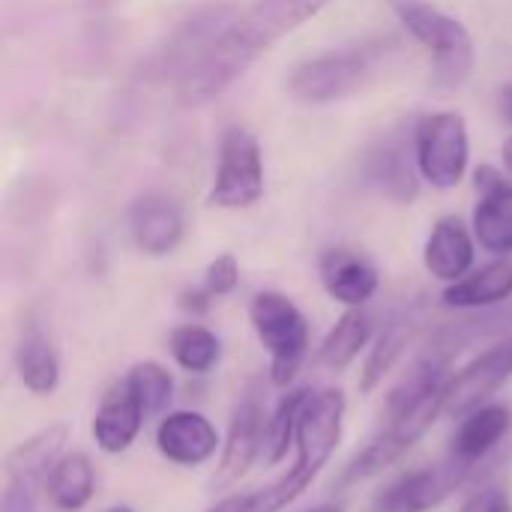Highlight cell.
Listing matches in <instances>:
<instances>
[{
  "mask_svg": "<svg viewBox=\"0 0 512 512\" xmlns=\"http://www.w3.org/2000/svg\"><path fill=\"white\" fill-rule=\"evenodd\" d=\"M93 489H96V474L90 459L84 453H66L48 471L42 492L54 510L78 512L93 501Z\"/></svg>",
  "mask_w": 512,
  "mask_h": 512,
  "instance_id": "obj_22",
  "label": "cell"
},
{
  "mask_svg": "<svg viewBox=\"0 0 512 512\" xmlns=\"http://www.w3.org/2000/svg\"><path fill=\"white\" fill-rule=\"evenodd\" d=\"M105 512H135L132 507H126V504H117V507H108Z\"/></svg>",
  "mask_w": 512,
  "mask_h": 512,
  "instance_id": "obj_35",
  "label": "cell"
},
{
  "mask_svg": "<svg viewBox=\"0 0 512 512\" xmlns=\"http://www.w3.org/2000/svg\"><path fill=\"white\" fill-rule=\"evenodd\" d=\"M66 426H48L36 435L15 444L6 456V495L3 512H30L36 492L45 489L48 471L63 456L66 444Z\"/></svg>",
  "mask_w": 512,
  "mask_h": 512,
  "instance_id": "obj_10",
  "label": "cell"
},
{
  "mask_svg": "<svg viewBox=\"0 0 512 512\" xmlns=\"http://www.w3.org/2000/svg\"><path fill=\"white\" fill-rule=\"evenodd\" d=\"M345 393L336 387H321L309 390L300 420H297V435H294V465L273 480L264 489L234 495V512H282L288 510L297 498H303L318 474L327 468L333 459L342 429H345Z\"/></svg>",
  "mask_w": 512,
  "mask_h": 512,
  "instance_id": "obj_2",
  "label": "cell"
},
{
  "mask_svg": "<svg viewBox=\"0 0 512 512\" xmlns=\"http://www.w3.org/2000/svg\"><path fill=\"white\" fill-rule=\"evenodd\" d=\"M408 33L435 54V78L444 87H459L474 69V39L468 27L438 9L432 0H390Z\"/></svg>",
  "mask_w": 512,
  "mask_h": 512,
  "instance_id": "obj_5",
  "label": "cell"
},
{
  "mask_svg": "<svg viewBox=\"0 0 512 512\" xmlns=\"http://www.w3.org/2000/svg\"><path fill=\"white\" fill-rule=\"evenodd\" d=\"M168 351L174 363L189 375H207L222 357V342L213 330L201 324H180L168 336Z\"/></svg>",
  "mask_w": 512,
  "mask_h": 512,
  "instance_id": "obj_24",
  "label": "cell"
},
{
  "mask_svg": "<svg viewBox=\"0 0 512 512\" xmlns=\"http://www.w3.org/2000/svg\"><path fill=\"white\" fill-rule=\"evenodd\" d=\"M249 321L261 348L270 357V384L288 390L309 354L306 315L291 297L279 291H261L249 303Z\"/></svg>",
  "mask_w": 512,
  "mask_h": 512,
  "instance_id": "obj_4",
  "label": "cell"
},
{
  "mask_svg": "<svg viewBox=\"0 0 512 512\" xmlns=\"http://www.w3.org/2000/svg\"><path fill=\"white\" fill-rule=\"evenodd\" d=\"M327 3L330 0H255L189 57L177 84L180 102L198 108L219 99L261 54L315 18Z\"/></svg>",
  "mask_w": 512,
  "mask_h": 512,
  "instance_id": "obj_1",
  "label": "cell"
},
{
  "mask_svg": "<svg viewBox=\"0 0 512 512\" xmlns=\"http://www.w3.org/2000/svg\"><path fill=\"white\" fill-rule=\"evenodd\" d=\"M264 432H267V411H264V390L261 384H249L231 414V426L222 444V456L216 465V474L210 480L213 489H231L237 486L249 468L264 456Z\"/></svg>",
  "mask_w": 512,
  "mask_h": 512,
  "instance_id": "obj_9",
  "label": "cell"
},
{
  "mask_svg": "<svg viewBox=\"0 0 512 512\" xmlns=\"http://www.w3.org/2000/svg\"><path fill=\"white\" fill-rule=\"evenodd\" d=\"M183 231V213L165 195H141L129 207V234L144 255L162 258L174 252L183 240Z\"/></svg>",
  "mask_w": 512,
  "mask_h": 512,
  "instance_id": "obj_16",
  "label": "cell"
},
{
  "mask_svg": "<svg viewBox=\"0 0 512 512\" xmlns=\"http://www.w3.org/2000/svg\"><path fill=\"white\" fill-rule=\"evenodd\" d=\"M512 297V252L498 255L480 270L444 288V306L450 309H492Z\"/></svg>",
  "mask_w": 512,
  "mask_h": 512,
  "instance_id": "obj_20",
  "label": "cell"
},
{
  "mask_svg": "<svg viewBox=\"0 0 512 512\" xmlns=\"http://www.w3.org/2000/svg\"><path fill=\"white\" fill-rule=\"evenodd\" d=\"M309 390H288L279 396V402L270 408L267 414V432H264V465H279L288 459V450L294 447V435H297V420L303 411Z\"/></svg>",
  "mask_w": 512,
  "mask_h": 512,
  "instance_id": "obj_25",
  "label": "cell"
},
{
  "mask_svg": "<svg viewBox=\"0 0 512 512\" xmlns=\"http://www.w3.org/2000/svg\"><path fill=\"white\" fill-rule=\"evenodd\" d=\"M512 429V411L504 402H489L471 414L462 417L453 441H450V456L480 468L510 435Z\"/></svg>",
  "mask_w": 512,
  "mask_h": 512,
  "instance_id": "obj_18",
  "label": "cell"
},
{
  "mask_svg": "<svg viewBox=\"0 0 512 512\" xmlns=\"http://www.w3.org/2000/svg\"><path fill=\"white\" fill-rule=\"evenodd\" d=\"M156 450L171 465L201 468L222 453V438L201 411H171L156 426Z\"/></svg>",
  "mask_w": 512,
  "mask_h": 512,
  "instance_id": "obj_12",
  "label": "cell"
},
{
  "mask_svg": "<svg viewBox=\"0 0 512 512\" xmlns=\"http://www.w3.org/2000/svg\"><path fill=\"white\" fill-rule=\"evenodd\" d=\"M210 303H213V297L207 294L204 285H201V288H189V291L180 294V309H186V312H192V315L210 312Z\"/></svg>",
  "mask_w": 512,
  "mask_h": 512,
  "instance_id": "obj_30",
  "label": "cell"
},
{
  "mask_svg": "<svg viewBox=\"0 0 512 512\" xmlns=\"http://www.w3.org/2000/svg\"><path fill=\"white\" fill-rule=\"evenodd\" d=\"M480 201L474 207V237L492 255L512 252V180L492 165H480L474 174Z\"/></svg>",
  "mask_w": 512,
  "mask_h": 512,
  "instance_id": "obj_13",
  "label": "cell"
},
{
  "mask_svg": "<svg viewBox=\"0 0 512 512\" xmlns=\"http://www.w3.org/2000/svg\"><path fill=\"white\" fill-rule=\"evenodd\" d=\"M318 273L324 291L348 309H360L363 303H369L381 285L375 264L345 246L327 249L318 261Z\"/></svg>",
  "mask_w": 512,
  "mask_h": 512,
  "instance_id": "obj_15",
  "label": "cell"
},
{
  "mask_svg": "<svg viewBox=\"0 0 512 512\" xmlns=\"http://www.w3.org/2000/svg\"><path fill=\"white\" fill-rule=\"evenodd\" d=\"M123 381L129 384V390H132L135 399L141 402L147 420L159 417V414L168 408L171 396H174V375H171L162 363H156V360H141V363H135V366L123 375Z\"/></svg>",
  "mask_w": 512,
  "mask_h": 512,
  "instance_id": "obj_27",
  "label": "cell"
},
{
  "mask_svg": "<svg viewBox=\"0 0 512 512\" xmlns=\"http://www.w3.org/2000/svg\"><path fill=\"white\" fill-rule=\"evenodd\" d=\"M204 288H207V294L213 297V300H219V297H228L237 285H240V264H237V258L234 255H216L210 264H207V273H204V282H201Z\"/></svg>",
  "mask_w": 512,
  "mask_h": 512,
  "instance_id": "obj_28",
  "label": "cell"
},
{
  "mask_svg": "<svg viewBox=\"0 0 512 512\" xmlns=\"http://www.w3.org/2000/svg\"><path fill=\"white\" fill-rule=\"evenodd\" d=\"M207 512H231V504H228V498H225V501H219L213 510H207Z\"/></svg>",
  "mask_w": 512,
  "mask_h": 512,
  "instance_id": "obj_34",
  "label": "cell"
},
{
  "mask_svg": "<svg viewBox=\"0 0 512 512\" xmlns=\"http://www.w3.org/2000/svg\"><path fill=\"white\" fill-rule=\"evenodd\" d=\"M387 51H390L387 39H372L342 51H327L321 57L294 66L288 78V90L294 99L309 105L348 99L378 75V66L387 57Z\"/></svg>",
  "mask_w": 512,
  "mask_h": 512,
  "instance_id": "obj_3",
  "label": "cell"
},
{
  "mask_svg": "<svg viewBox=\"0 0 512 512\" xmlns=\"http://www.w3.org/2000/svg\"><path fill=\"white\" fill-rule=\"evenodd\" d=\"M411 147H414V138L408 144V138H402L399 132L387 135L381 144H375L366 156V180L387 198L393 201H414L417 198V162H411Z\"/></svg>",
  "mask_w": 512,
  "mask_h": 512,
  "instance_id": "obj_17",
  "label": "cell"
},
{
  "mask_svg": "<svg viewBox=\"0 0 512 512\" xmlns=\"http://www.w3.org/2000/svg\"><path fill=\"white\" fill-rule=\"evenodd\" d=\"M459 512H512V501L501 486H483L465 498Z\"/></svg>",
  "mask_w": 512,
  "mask_h": 512,
  "instance_id": "obj_29",
  "label": "cell"
},
{
  "mask_svg": "<svg viewBox=\"0 0 512 512\" xmlns=\"http://www.w3.org/2000/svg\"><path fill=\"white\" fill-rule=\"evenodd\" d=\"M261 195H264L261 144L249 129L231 126L225 129L219 144V165L210 189V204L219 210H246L258 204Z\"/></svg>",
  "mask_w": 512,
  "mask_h": 512,
  "instance_id": "obj_8",
  "label": "cell"
},
{
  "mask_svg": "<svg viewBox=\"0 0 512 512\" xmlns=\"http://www.w3.org/2000/svg\"><path fill=\"white\" fill-rule=\"evenodd\" d=\"M408 342H411V324H408V321H393V324L375 339V345H372L369 354H366L363 372H360V393H363V396L375 393V390L384 384V378L399 366V360H402Z\"/></svg>",
  "mask_w": 512,
  "mask_h": 512,
  "instance_id": "obj_26",
  "label": "cell"
},
{
  "mask_svg": "<svg viewBox=\"0 0 512 512\" xmlns=\"http://www.w3.org/2000/svg\"><path fill=\"white\" fill-rule=\"evenodd\" d=\"M477 468L447 456L438 465H423L393 477L384 489L375 492L366 512H432L450 501Z\"/></svg>",
  "mask_w": 512,
  "mask_h": 512,
  "instance_id": "obj_7",
  "label": "cell"
},
{
  "mask_svg": "<svg viewBox=\"0 0 512 512\" xmlns=\"http://www.w3.org/2000/svg\"><path fill=\"white\" fill-rule=\"evenodd\" d=\"M474 240L462 219H441L423 249V264L438 282H459L474 267Z\"/></svg>",
  "mask_w": 512,
  "mask_h": 512,
  "instance_id": "obj_19",
  "label": "cell"
},
{
  "mask_svg": "<svg viewBox=\"0 0 512 512\" xmlns=\"http://www.w3.org/2000/svg\"><path fill=\"white\" fill-rule=\"evenodd\" d=\"M501 156H504V171H507V177L512 180V135L504 141V153Z\"/></svg>",
  "mask_w": 512,
  "mask_h": 512,
  "instance_id": "obj_32",
  "label": "cell"
},
{
  "mask_svg": "<svg viewBox=\"0 0 512 512\" xmlns=\"http://www.w3.org/2000/svg\"><path fill=\"white\" fill-rule=\"evenodd\" d=\"M501 111H504V120L512 126V84L501 90Z\"/></svg>",
  "mask_w": 512,
  "mask_h": 512,
  "instance_id": "obj_31",
  "label": "cell"
},
{
  "mask_svg": "<svg viewBox=\"0 0 512 512\" xmlns=\"http://www.w3.org/2000/svg\"><path fill=\"white\" fill-rule=\"evenodd\" d=\"M144 423H147V417H144L141 402L135 399V393L129 390L126 381H117L102 396V402L93 414V423H90V435L102 453L120 456L135 444Z\"/></svg>",
  "mask_w": 512,
  "mask_h": 512,
  "instance_id": "obj_14",
  "label": "cell"
},
{
  "mask_svg": "<svg viewBox=\"0 0 512 512\" xmlns=\"http://www.w3.org/2000/svg\"><path fill=\"white\" fill-rule=\"evenodd\" d=\"M512 381V333L477 354L468 366L450 375L447 384V417L462 420L465 414L495 402V396Z\"/></svg>",
  "mask_w": 512,
  "mask_h": 512,
  "instance_id": "obj_11",
  "label": "cell"
},
{
  "mask_svg": "<svg viewBox=\"0 0 512 512\" xmlns=\"http://www.w3.org/2000/svg\"><path fill=\"white\" fill-rule=\"evenodd\" d=\"M309 512H342V507L339 504H321V507H315V510Z\"/></svg>",
  "mask_w": 512,
  "mask_h": 512,
  "instance_id": "obj_33",
  "label": "cell"
},
{
  "mask_svg": "<svg viewBox=\"0 0 512 512\" xmlns=\"http://www.w3.org/2000/svg\"><path fill=\"white\" fill-rule=\"evenodd\" d=\"M372 342V318L363 309H348L324 336L318 363L330 372H345Z\"/></svg>",
  "mask_w": 512,
  "mask_h": 512,
  "instance_id": "obj_23",
  "label": "cell"
},
{
  "mask_svg": "<svg viewBox=\"0 0 512 512\" xmlns=\"http://www.w3.org/2000/svg\"><path fill=\"white\" fill-rule=\"evenodd\" d=\"M414 159L420 177L435 189L459 186L471 162L465 117L456 111H438L423 117L414 126Z\"/></svg>",
  "mask_w": 512,
  "mask_h": 512,
  "instance_id": "obj_6",
  "label": "cell"
},
{
  "mask_svg": "<svg viewBox=\"0 0 512 512\" xmlns=\"http://www.w3.org/2000/svg\"><path fill=\"white\" fill-rule=\"evenodd\" d=\"M15 369L27 393L33 396H51L60 387V360L51 345V339L30 324L15 348Z\"/></svg>",
  "mask_w": 512,
  "mask_h": 512,
  "instance_id": "obj_21",
  "label": "cell"
}]
</instances>
